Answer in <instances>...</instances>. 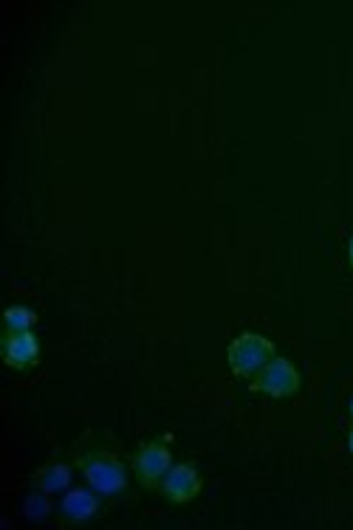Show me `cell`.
Listing matches in <instances>:
<instances>
[{
	"mask_svg": "<svg viewBox=\"0 0 353 530\" xmlns=\"http://www.w3.org/2000/svg\"><path fill=\"white\" fill-rule=\"evenodd\" d=\"M82 477L97 491L99 497H122L128 491V468L116 454L105 449H91L80 454Z\"/></svg>",
	"mask_w": 353,
	"mask_h": 530,
	"instance_id": "6da1fadb",
	"label": "cell"
},
{
	"mask_svg": "<svg viewBox=\"0 0 353 530\" xmlns=\"http://www.w3.org/2000/svg\"><path fill=\"white\" fill-rule=\"evenodd\" d=\"M274 356H277V347L272 339L252 333V330L238 333L226 347V364L235 378H255Z\"/></svg>",
	"mask_w": 353,
	"mask_h": 530,
	"instance_id": "7a4b0ae2",
	"label": "cell"
},
{
	"mask_svg": "<svg viewBox=\"0 0 353 530\" xmlns=\"http://www.w3.org/2000/svg\"><path fill=\"white\" fill-rule=\"evenodd\" d=\"M170 437L150 440L139 452L130 457V468L136 474V480L145 485L147 491H159L161 480L167 477V471L173 468V452H170Z\"/></svg>",
	"mask_w": 353,
	"mask_h": 530,
	"instance_id": "3957f363",
	"label": "cell"
},
{
	"mask_svg": "<svg viewBox=\"0 0 353 530\" xmlns=\"http://www.w3.org/2000/svg\"><path fill=\"white\" fill-rule=\"evenodd\" d=\"M300 370L291 364L286 356H274L260 373L249 381V390L257 395H269V398H291L300 392Z\"/></svg>",
	"mask_w": 353,
	"mask_h": 530,
	"instance_id": "277c9868",
	"label": "cell"
},
{
	"mask_svg": "<svg viewBox=\"0 0 353 530\" xmlns=\"http://www.w3.org/2000/svg\"><path fill=\"white\" fill-rule=\"evenodd\" d=\"M201 488H204V480L195 463H173L167 477L161 480L159 494L176 505H184V502H193L201 494Z\"/></svg>",
	"mask_w": 353,
	"mask_h": 530,
	"instance_id": "5b68a950",
	"label": "cell"
},
{
	"mask_svg": "<svg viewBox=\"0 0 353 530\" xmlns=\"http://www.w3.org/2000/svg\"><path fill=\"white\" fill-rule=\"evenodd\" d=\"M40 359V342L32 330H20V333H6L3 339V361L12 370H29Z\"/></svg>",
	"mask_w": 353,
	"mask_h": 530,
	"instance_id": "8992f818",
	"label": "cell"
},
{
	"mask_svg": "<svg viewBox=\"0 0 353 530\" xmlns=\"http://www.w3.org/2000/svg\"><path fill=\"white\" fill-rule=\"evenodd\" d=\"M60 511L68 522H88L99 514V494L91 488H71L65 491L63 502H60Z\"/></svg>",
	"mask_w": 353,
	"mask_h": 530,
	"instance_id": "52a82bcc",
	"label": "cell"
},
{
	"mask_svg": "<svg viewBox=\"0 0 353 530\" xmlns=\"http://www.w3.org/2000/svg\"><path fill=\"white\" fill-rule=\"evenodd\" d=\"M71 477H74V471H71L68 463H51V466H43L37 474H34L32 488H37V491H46V494L68 491Z\"/></svg>",
	"mask_w": 353,
	"mask_h": 530,
	"instance_id": "ba28073f",
	"label": "cell"
},
{
	"mask_svg": "<svg viewBox=\"0 0 353 530\" xmlns=\"http://www.w3.org/2000/svg\"><path fill=\"white\" fill-rule=\"evenodd\" d=\"M37 322V313L29 305H12L3 313V325L9 333H20V330H32Z\"/></svg>",
	"mask_w": 353,
	"mask_h": 530,
	"instance_id": "9c48e42d",
	"label": "cell"
},
{
	"mask_svg": "<svg viewBox=\"0 0 353 530\" xmlns=\"http://www.w3.org/2000/svg\"><path fill=\"white\" fill-rule=\"evenodd\" d=\"M49 514H51L49 494L34 488V494H29V497L23 499V516H26L29 522H43Z\"/></svg>",
	"mask_w": 353,
	"mask_h": 530,
	"instance_id": "30bf717a",
	"label": "cell"
},
{
	"mask_svg": "<svg viewBox=\"0 0 353 530\" xmlns=\"http://www.w3.org/2000/svg\"><path fill=\"white\" fill-rule=\"evenodd\" d=\"M348 260H351V265H353V237H351V243H348Z\"/></svg>",
	"mask_w": 353,
	"mask_h": 530,
	"instance_id": "8fae6325",
	"label": "cell"
},
{
	"mask_svg": "<svg viewBox=\"0 0 353 530\" xmlns=\"http://www.w3.org/2000/svg\"><path fill=\"white\" fill-rule=\"evenodd\" d=\"M348 449H351V452H353V429H351V432H348Z\"/></svg>",
	"mask_w": 353,
	"mask_h": 530,
	"instance_id": "7c38bea8",
	"label": "cell"
},
{
	"mask_svg": "<svg viewBox=\"0 0 353 530\" xmlns=\"http://www.w3.org/2000/svg\"><path fill=\"white\" fill-rule=\"evenodd\" d=\"M351 418H353V401H351Z\"/></svg>",
	"mask_w": 353,
	"mask_h": 530,
	"instance_id": "4fadbf2b",
	"label": "cell"
}]
</instances>
